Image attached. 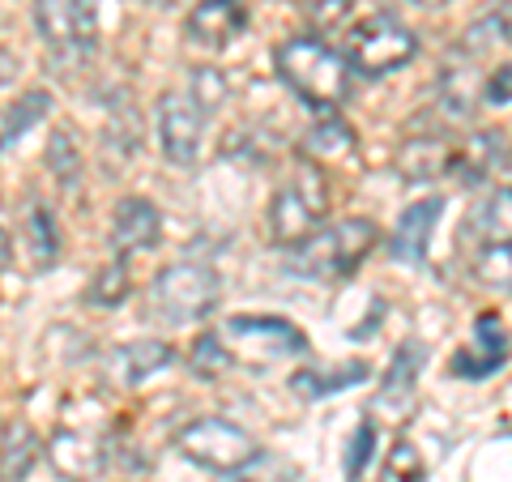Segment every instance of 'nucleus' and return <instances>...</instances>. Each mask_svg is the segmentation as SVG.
<instances>
[{
    "instance_id": "obj_24",
    "label": "nucleus",
    "mask_w": 512,
    "mask_h": 482,
    "mask_svg": "<svg viewBox=\"0 0 512 482\" xmlns=\"http://www.w3.org/2000/svg\"><path fill=\"white\" fill-rule=\"evenodd\" d=\"M355 133H350V124H342L338 116H329L320 120V124H312V133H308V150L320 158V163H338V158H350L355 154Z\"/></svg>"
},
{
    "instance_id": "obj_34",
    "label": "nucleus",
    "mask_w": 512,
    "mask_h": 482,
    "mask_svg": "<svg viewBox=\"0 0 512 482\" xmlns=\"http://www.w3.org/2000/svg\"><path fill=\"white\" fill-rule=\"evenodd\" d=\"M508 90H512V73H508V64H500V69L487 77L483 103H487V107H508Z\"/></svg>"
},
{
    "instance_id": "obj_16",
    "label": "nucleus",
    "mask_w": 512,
    "mask_h": 482,
    "mask_svg": "<svg viewBox=\"0 0 512 482\" xmlns=\"http://www.w3.org/2000/svg\"><path fill=\"white\" fill-rule=\"evenodd\" d=\"M423 346L419 342H402L397 355L389 363V376H384V389L376 397V410L393 414V419H410L414 410V397H419V372H423Z\"/></svg>"
},
{
    "instance_id": "obj_5",
    "label": "nucleus",
    "mask_w": 512,
    "mask_h": 482,
    "mask_svg": "<svg viewBox=\"0 0 512 482\" xmlns=\"http://www.w3.org/2000/svg\"><path fill=\"white\" fill-rule=\"evenodd\" d=\"M180 453L201 465V470L214 474H239L248 470L252 461H261V444H256L252 431H244L231 419H197L180 431Z\"/></svg>"
},
{
    "instance_id": "obj_38",
    "label": "nucleus",
    "mask_w": 512,
    "mask_h": 482,
    "mask_svg": "<svg viewBox=\"0 0 512 482\" xmlns=\"http://www.w3.org/2000/svg\"><path fill=\"white\" fill-rule=\"evenodd\" d=\"M218 482H256V478H218Z\"/></svg>"
},
{
    "instance_id": "obj_9",
    "label": "nucleus",
    "mask_w": 512,
    "mask_h": 482,
    "mask_svg": "<svg viewBox=\"0 0 512 482\" xmlns=\"http://www.w3.org/2000/svg\"><path fill=\"white\" fill-rule=\"evenodd\" d=\"M504 363H508V329H504L500 316L487 312V316L474 320L470 342L453 355L448 372L457 380H491L495 372H504Z\"/></svg>"
},
{
    "instance_id": "obj_20",
    "label": "nucleus",
    "mask_w": 512,
    "mask_h": 482,
    "mask_svg": "<svg viewBox=\"0 0 512 482\" xmlns=\"http://www.w3.org/2000/svg\"><path fill=\"white\" fill-rule=\"evenodd\" d=\"M43 453V440L30 423H9L0 436V482H22Z\"/></svg>"
},
{
    "instance_id": "obj_6",
    "label": "nucleus",
    "mask_w": 512,
    "mask_h": 482,
    "mask_svg": "<svg viewBox=\"0 0 512 482\" xmlns=\"http://www.w3.org/2000/svg\"><path fill=\"white\" fill-rule=\"evenodd\" d=\"M325 201H329L325 175H320L316 167H303L291 184L274 192V205H269V231H274V244H282V248L303 244V239L320 227V218H325Z\"/></svg>"
},
{
    "instance_id": "obj_12",
    "label": "nucleus",
    "mask_w": 512,
    "mask_h": 482,
    "mask_svg": "<svg viewBox=\"0 0 512 482\" xmlns=\"http://www.w3.org/2000/svg\"><path fill=\"white\" fill-rule=\"evenodd\" d=\"M47 457H52V470L64 482H94L103 474V465H107L103 444L82 427L52 431V440H47Z\"/></svg>"
},
{
    "instance_id": "obj_25",
    "label": "nucleus",
    "mask_w": 512,
    "mask_h": 482,
    "mask_svg": "<svg viewBox=\"0 0 512 482\" xmlns=\"http://www.w3.org/2000/svg\"><path fill=\"white\" fill-rule=\"evenodd\" d=\"M82 150H77V137L69 128H56L52 137H47V171H52V180L60 188H77L82 180Z\"/></svg>"
},
{
    "instance_id": "obj_26",
    "label": "nucleus",
    "mask_w": 512,
    "mask_h": 482,
    "mask_svg": "<svg viewBox=\"0 0 512 482\" xmlns=\"http://www.w3.org/2000/svg\"><path fill=\"white\" fill-rule=\"evenodd\" d=\"M504 43H508V9L500 5L495 13H487L483 22H474L466 35H461V56H487Z\"/></svg>"
},
{
    "instance_id": "obj_15",
    "label": "nucleus",
    "mask_w": 512,
    "mask_h": 482,
    "mask_svg": "<svg viewBox=\"0 0 512 482\" xmlns=\"http://www.w3.org/2000/svg\"><path fill=\"white\" fill-rule=\"evenodd\" d=\"M508 167V133H474L448 154V171L466 188L487 184L495 171Z\"/></svg>"
},
{
    "instance_id": "obj_33",
    "label": "nucleus",
    "mask_w": 512,
    "mask_h": 482,
    "mask_svg": "<svg viewBox=\"0 0 512 482\" xmlns=\"http://www.w3.org/2000/svg\"><path fill=\"white\" fill-rule=\"evenodd\" d=\"M350 9H355V0H312L308 5V26L316 30H333V26H342L350 18Z\"/></svg>"
},
{
    "instance_id": "obj_31",
    "label": "nucleus",
    "mask_w": 512,
    "mask_h": 482,
    "mask_svg": "<svg viewBox=\"0 0 512 482\" xmlns=\"http://www.w3.org/2000/svg\"><path fill=\"white\" fill-rule=\"evenodd\" d=\"M188 99L210 116V111L227 99V82H222V73L218 69H197L192 73V82H188Z\"/></svg>"
},
{
    "instance_id": "obj_18",
    "label": "nucleus",
    "mask_w": 512,
    "mask_h": 482,
    "mask_svg": "<svg viewBox=\"0 0 512 482\" xmlns=\"http://www.w3.org/2000/svg\"><path fill=\"white\" fill-rule=\"evenodd\" d=\"M22 235H26V252H30V265L39 273L52 269L60 261V222L52 214V205H43L39 197L26 205L22 214Z\"/></svg>"
},
{
    "instance_id": "obj_17",
    "label": "nucleus",
    "mask_w": 512,
    "mask_h": 482,
    "mask_svg": "<svg viewBox=\"0 0 512 482\" xmlns=\"http://www.w3.org/2000/svg\"><path fill=\"white\" fill-rule=\"evenodd\" d=\"M440 214H444V197H423V201L406 205L402 218H397V227H393V239H389V252L397 261H406V265L427 261V248H431V235H436Z\"/></svg>"
},
{
    "instance_id": "obj_8",
    "label": "nucleus",
    "mask_w": 512,
    "mask_h": 482,
    "mask_svg": "<svg viewBox=\"0 0 512 482\" xmlns=\"http://www.w3.org/2000/svg\"><path fill=\"white\" fill-rule=\"evenodd\" d=\"M205 133V111L188 99L184 90H167L158 99V146L175 167H192L201 154Z\"/></svg>"
},
{
    "instance_id": "obj_4",
    "label": "nucleus",
    "mask_w": 512,
    "mask_h": 482,
    "mask_svg": "<svg viewBox=\"0 0 512 482\" xmlns=\"http://www.w3.org/2000/svg\"><path fill=\"white\" fill-rule=\"evenodd\" d=\"M346 56L359 77H389L419 56V35L402 18H393V13H372V18H363L355 26Z\"/></svg>"
},
{
    "instance_id": "obj_14",
    "label": "nucleus",
    "mask_w": 512,
    "mask_h": 482,
    "mask_svg": "<svg viewBox=\"0 0 512 482\" xmlns=\"http://www.w3.org/2000/svg\"><path fill=\"white\" fill-rule=\"evenodd\" d=\"M175 363V346L171 342H158V337H137V342H124L107 355L103 372L111 376V384H120V389H137V384H146L154 372H163V367Z\"/></svg>"
},
{
    "instance_id": "obj_3",
    "label": "nucleus",
    "mask_w": 512,
    "mask_h": 482,
    "mask_svg": "<svg viewBox=\"0 0 512 482\" xmlns=\"http://www.w3.org/2000/svg\"><path fill=\"white\" fill-rule=\"evenodd\" d=\"M222 299V282L210 265L197 261H175L158 269L150 282V308L167 320V325H197L205 320Z\"/></svg>"
},
{
    "instance_id": "obj_37",
    "label": "nucleus",
    "mask_w": 512,
    "mask_h": 482,
    "mask_svg": "<svg viewBox=\"0 0 512 482\" xmlns=\"http://www.w3.org/2000/svg\"><path fill=\"white\" fill-rule=\"evenodd\" d=\"M410 5H419V9H444L448 0H410Z\"/></svg>"
},
{
    "instance_id": "obj_35",
    "label": "nucleus",
    "mask_w": 512,
    "mask_h": 482,
    "mask_svg": "<svg viewBox=\"0 0 512 482\" xmlns=\"http://www.w3.org/2000/svg\"><path fill=\"white\" fill-rule=\"evenodd\" d=\"M9 256H13V244H9V235H5V231H0V269H5V265H9Z\"/></svg>"
},
{
    "instance_id": "obj_29",
    "label": "nucleus",
    "mask_w": 512,
    "mask_h": 482,
    "mask_svg": "<svg viewBox=\"0 0 512 482\" xmlns=\"http://www.w3.org/2000/svg\"><path fill=\"white\" fill-rule=\"evenodd\" d=\"M384 482H427V461L410 440H397L384 457Z\"/></svg>"
},
{
    "instance_id": "obj_27",
    "label": "nucleus",
    "mask_w": 512,
    "mask_h": 482,
    "mask_svg": "<svg viewBox=\"0 0 512 482\" xmlns=\"http://www.w3.org/2000/svg\"><path fill=\"white\" fill-rule=\"evenodd\" d=\"M188 367H192V376H201V380H218L231 367V350L222 346L218 333H201L188 350Z\"/></svg>"
},
{
    "instance_id": "obj_11",
    "label": "nucleus",
    "mask_w": 512,
    "mask_h": 482,
    "mask_svg": "<svg viewBox=\"0 0 512 482\" xmlns=\"http://www.w3.org/2000/svg\"><path fill=\"white\" fill-rule=\"evenodd\" d=\"M227 333L235 342L252 346L261 359H286V355H303L308 350V337H303L299 325L282 316H231Z\"/></svg>"
},
{
    "instance_id": "obj_13",
    "label": "nucleus",
    "mask_w": 512,
    "mask_h": 482,
    "mask_svg": "<svg viewBox=\"0 0 512 482\" xmlns=\"http://www.w3.org/2000/svg\"><path fill=\"white\" fill-rule=\"evenodd\" d=\"M244 30H248V0H197L184 22V35L201 47H227Z\"/></svg>"
},
{
    "instance_id": "obj_30",
    "label": "nucleus",
    "mask_w": 512,
    "mask_h": 482,
    "mask_svg": "<svg viewBox=\"0 0 512 482\" xmlns=\"http://www.w3.org/2000/svg\"><path fill=\"white\" fill-rule=\"evenodd\" d=\"M478 282L483 286H495V291H508V273H512V248H508V239H495V244H483V256H478Z\"/></svg>"
},
{
    "instance_id": "obj_7",
    "label": "nucleus",
    "mask_w": 512,
    "mask_h": 482,
    "mask_svg": "<svg viewBox=\"0 0 512 482\" xmlns=\"http://www.w3.org/2000/svg\"><path fill=\"white\" fill-rule=\"evenodd\" d=\"M35 26L52 56L77 60L99 39V9L94 0H35Z\"/></svg>"
},
{
    "instance_id": "obj_1",
    "label": "nucleus",
    "mask_w": 512,
    "mask_h": 482,
    "mask_svg": "<svg viewBox=\"0 0 512 482\" xmlns=\"http://www.w3.org/2000/svg\"><path fill=\"white\" fill-rule=\"evenodd\" d=\"M278 73L282 82L295 90L299 103H308L312 111H338L350 94V69L346 60L333 52L325 39L316 35H303V39H291L278 47Z\"/></svg>"
},
{
    "instance_id": "obj_22",
    "label": "nucleus",
    "mask_w": 512,
    "mask_h": 482,
    "mask_svg": "<svg viewBox=\"0 0 512 482\" xmlns=\"http://www.w3.org/2000/svg\"><path fill=\"white\" fill-rule=\"evenodd\" d=\"M47 111H52V94L47 90H30L22 94L18 103L5 111V120H0V150H13L18 141L35 128L39 120H47Z\"/></svg>"
},
{
    "instance_id": "obj_32",
    "label": "nucleus",
    "mask_w": 512,
    "mask_h": 482,
    "mask_svg": "<svg viewBox=\"0 0 512 482\" xmlns=\"http://www.w3.org/2000/svg\"><path fill=\"white\" fill-rule=\"evenodd\" d=\"M372 448H376V423L363 419L355 440H350V453H346V478H359L367 470V461H372Z\"/></svg>"
},
{
    "instance_id": "obj_2",
    "label": "nucleus",
    "mask_w": 512,
    "mask_h": 482,
    "mask_svg": "<svg viewBox=\"0 0 512 482\" xmlns=\"http://www.w3.org/2000/svg\"><path fill=\"white\" fill-rule=\"evenodd\" d=\"M376 239H380V231H376V222H367V218L333 222L329 231H312L303 244H295V273L320 278V282H342L367 261Z\"/></svg>"
},
{
    "instance_id": "obj_10",
    "label": "nucleus",
    "mask_w": 512,
    "mask_h": 482,
    "mask_svg": "<svg viewBox=\"0 0 512 482\" xmlns=\"http://www.w3.org/2000/svg\"><path fill=\"white\" fill-rule=\"evenodd\" d=\"M158 239H163V214H158V205L146 197H124L116 205V214H111V248H116L120 261L158 248Z\"/></svg>"
},
{
    "instance_id": "obj_28",
    "label": "nucleus",
    "mask_w": 512,
    "mask_h": 482,
    "mask_svg": "<svg viewBox=\"0 0 512 482\" xmlns=\"http://www.w3.org/2000/svg\"><path fill=\"white\" fill-rule=\"evenodd\" d=\"M470 231L483 239V244H495V239H508V188H500L487 205H478L470 218Z\"/></svg>"
},
{
    "instance_id": "obj_36",
    "label": "nucleus",
    "mask_w": 512,
    "mask_h": 482,
    "mask_svg": "<svg viewBox=\"0 0 512 482\" xmlns=\"http://www.w3.org/2000/svg\"><path fill=\"white\" fill-rule=\"evenodd\" d=\"M146 5H150V9H180L184 0H146Z\"/></svg>"
},
{
    "instance_id": "obj_23",
    "label": "nucleus",
    "mask_w": 512,
    "mask_h": 482,
    "mask_svg": "<svg viewBox=\"0 0 512 482\" xmlns=\"http://www.w3.org/2000/svg\"><path fill=\"white\" fill-rule=\"evenodd\" d=\"M128 291H133V278H128V265L116 256V261H107V265L90 278L86 303H90V308H99V312H111V308H120V303L128 299Z\"/></svg>"
},
{
    "instance_id": "obj_19",
    "label": "nucleus",
    "mask_w": 512,
    "mask_h": 482,
    "mask_svg": "<svg viewBox=\"0 0 512 482\" xmlns=\"http://www.w3.org/2000/svg\"><path fill=\"white\" fill-rule=\"evenodd\" d=\"M448 154H453V146L440 137H410L406 146L397 150V171H402V180H410V184L436 180V175L448 171Z\"/></svg>"
},
{
    "instance_id": "obj_21",
    "label": "nucleus",
    "mask_w": 512,
    "mask_h": 482,
    "mask_svg": "<svg viewBox=\"0 0 512 482\" xmlns=\"http://www.w3.org/2000/svg\"><path fill=\"white\" fill-rule=\"evenodd\" d=\"M367 376H372V367H367L363 359H350L342 367H333V372H295L291 376V389L303 401H320V397H333V393H342V389H355V384H363Z\"/></svg>"
}]
</instances>
